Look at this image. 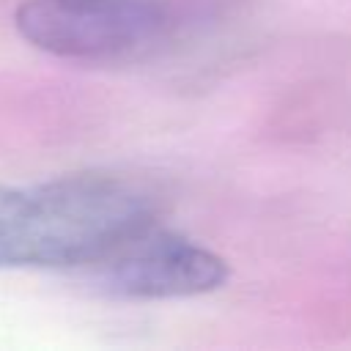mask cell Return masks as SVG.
Wrapping results in <instances>:
<instances>
[{
  "label": "cell",
  "instance_id": "6da1fadb",
  "mask_svg": "<svg viewBox=\"0 0 351 351\" xmlns=\"http://www.w3.org/2000/svg\"><path fill=\"white\" fill-rule=\"evenodd\" d=\"M151 222V195L115 176L0 186V269L93 266Z\"/></svg>",
  "mask_w": 351,
  "mask_h": 351
},
{
  "label": "cell",
  "instance_id": "7a4b0ae2",
  "mask_svg": "<svg viewBox=\"0 0 351 351\" xmlns=\"http://www.w3.org/2000/svg\"><path fill=\"white\" fill-rule=\"evenodd\" d=\"M167 27L162 0H25L16 8V30L27 44L71 60L145 52Z\"/></svg>",
  "mask_w": 351,
  "mask_h": 351
},
{
  "label": "cell",
  "instance_id": "3957f363",
  "mask_svg": "<svg viewBox=\"0 0 351 351\" xmlns=\"http://www.w3.org/2000/svg\"><path fill=\"white\" fill-rule=\"evenodd\" d=\"M93 266L99 285L126 299L197 296L222 288L228 280V263L217 252L159 230L154 222L123 239Z\"/></svg>",
  "mask_w": 351,
  "mask_h": 351
}]
</instances>
